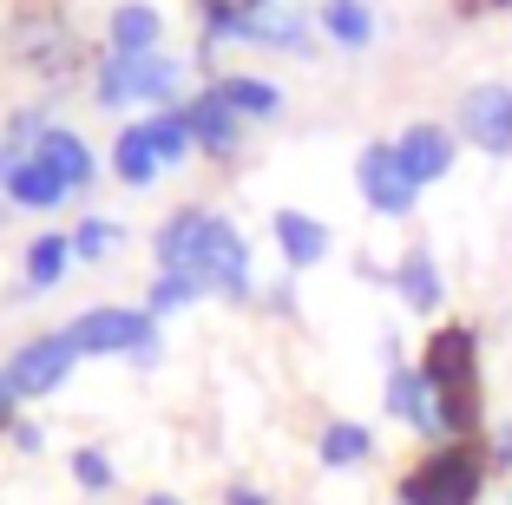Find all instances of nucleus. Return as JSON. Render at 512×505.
<instances>
[{"mask_svg":"<svg viewBox=\"0 0 512 505\" xmlns=\"http://www.w3.org/2000/svg\"><path fill=\"white\" fill-rule=\"evenodd\" d=\"M414 368L434 387L447 440H480V335L467 322H440Z\"/></svg>","mask_w":512,"mask_h":505,"instance_id":"f257e3e1","label":"nucleus"},{"mask_svg":"<svg viewBox=\"0 0 512 505\" xmlns=\"http://www.w3.org/2000/svg\"><path fill=\"white\" fill-rule=\"evenodd\" d=\"M66 342H73L79 361H132V368H158L165 361V322L145 309H79L73 322L60 328Z\"/></svg>","mask_w":512,"mask_h":505,"instance_id":"f03ea898","label":"nucleus"},{"mask_svg":"<svg viewBox=\"0 0 512 505\" xmlns=\"http://www.w3.org/2000/svg\"><path fill=\"white\" fill-rule=\"evenodd\" d=\"M486 473H493V460L480 440H440L401 473L394 505H480Z\"/></svg>","mask_w":512,"mask_h":505,"instance_id":"7ed1b4c3","label":"nucleus"},{"mask_svg":"<svg viewBox=\"0 0 512 505\" xmlns=\"http://www.w3.org/2000/svg\"><path fill=\"white\" fill-rule=\"evenodd\" d=\"M184 86V60L178 53H138V60H125V53H99L92 60V105L99 112H125V105H184L178 99Z\"/></svg>","mask_w":512,"mask_h":505,"instance_id":"20e7f679","label":"nucleus"},{"mask_svg":"<svg viewBox=\"0 0 512 505\" xmlns=\"http://www.w3.org/2000/svg\"><path fill=\"white\" fill-rule=\"evenodd\" d=\"M217 40H237V46H256V53H316V14H302L289 0H270V7H250V14H204V46Z\"/></svg>","mask_w":512,"mask_h":505,"instance_id":"39448f33","label":"nucleus"},{"mask_svg":"<svg viewBox=\"0 0 512 505\" xmlns=\"http://www.w3.org/2000/svg\"><path fill=\"white\" fill-rule=\"evenodd\" d=\"M197 283L204 296H224V302H250L256 296V263H250V243L243 230L211 210V230H204V256H197Z\"/></svg>","mask_w":512,"mask_h":505,"instance_id":"423d86ee","label":"nucleus"},{"mask_svg":"<svg viewBox=\"0 0 512 505\" xmlns=\"http://www.w3.org/2000/svg\"><path fill=\"white\" fill-rule=\"evenodd\" d=\"M355 191H362V204L375 210V217H414V204H421V184L401 171V151H394V138H375V145L355 151Z\"/></svg>","mask_w":512,"mask_h":505,"instance_id":"0eeeda50","label":"nucleus"},{"mask_svg":"<svg viewBox=\"0 0 512 505\" xmlns=\"http://www.w3.org/2000/svg\"><path fill=\"white\" fill-rule=\"evenodd\" d=\"M73 368H79V355H73V342H66L60 328H53V335H33V342H20L14 355H7V381H14L20 401H53V394L73 381Z\"/></svg>","mask_w":512,"mask_h":505,"instance_id":"6e6552de","label":"nucleus"},{"mask_svg":"<svg viewBox=\"0 0 512 505\" xmlns=\"http://www.w3.org/2000/svg\"><path fill=\"white\" fill-rule=\"evenodd\" d=\"M460 138L486 158H512V86L480 79L460 92Z\"/></svg>","mask_w":512,"mask_h":505,"instance_id":"1a4fd4ad","label":"nucleus"},{"mask_svg":"<svg viewBox=\"0 0 512 505\" xmlns=\"http://www.w3.org/2000/svg\"><path fill=\"white\" fill-rule=\"evenodd\" d=\"M394 151H401V171L427 191V184H440L453 164H460V132L440 125V119H414L401 138H394Z\"/></svg>","mask_w":512,"mask_h":505,"instance_id":"9d476101","label":"nucleus"},{"mask_svg":"<svg viewBox=\"0 0 512 505\" xmlns=\"http://www.w3.org/2000/svg\"><path fill=\"white\" fill-rule=\"evenodd\" d=\"M27 158H40V164H46V171H53V178H60L73 197L99 184V151H92L86 138L73 132V125H60V119H53V125L40 132V145H33Z\"/></svg>","mask_w":512,"mask_h":505,"instance_id":"9b49d317","label":"nucleus"},{"mask_svg":"<svg viewBox=\"0 0 512 505\" xmlns=\"http://www.w3.org/2000/svg\"><path fill=\"white\" fill-rule=\"evenodd\" d=\"M388 414L401 420V427H414L421 440H447V427H440V401H434V387L421 381V368L414 361H394L388 368Z\"/></svg>","mask_w":512,"mask_h":505,"instance_id":"f8f14e48","label":"nucleus"},{"mask_svg":"<svg viewBox=\"0 0 512 505\" xmlns=\"http://www.w3.org/2000/svg\"><path fill=\"white\" fill-rule=\"evenodd\" d=\"M270 237H276V256H283V269H322L329 263V250H335V237H329V223L322 217H309V210H276L270 217Z\"/></svg>","mask_w":512,"mask_h":505,"instance_id":"ddd939ff","label":"nucleus"},{"mask_svg":"<svg viewBox=\"0 0 512 505\" xmlns=\"http://www.w3.org/2000/svg\"><path fill=\"white\" fill-rule=\"evenodd\" d=\"M204 230H211V210L204 204H184L158 223V237H151V256L158 269H178V276H197V256H204Z\"/></svg>","mask_w":512,"mask_h":505,"instance_id":"4468645a","label":"nucleus"},{"mask_svg":"<svg viewBox=\"0 0 512 505\" xmlns=\"http://www.w3.org/2000/svg\"><path fill=\"white\" fill-rule=\"evenodd\" d=\"M184 119H191V138H197V151H204V158L230 164V158L243 151V119L230 112L224 99H217L211 86L197 92V99H184Z\"/></svg>","mask_w":512,"mask_h":505,"instance_id":"2eb2a0df","label":"nucleus"},{"mask_svg":"<svg viewBox=\"0 0 512 505\" xmlns=\"http://www.w3.org/2000/svg\"><path fill=\"white\" fill-rule=\"evenodd\" d=\"M106 53H125V60L165 53V14H158L151 0H119L106 14Z\"/></svg>","mask_w":512,"mask_h":505,"instance_id":"dca6fc26","label":"nucleus"},{"mask_svg":"<svg viewBox=\"0 0 512 505\" xmlns=\"http://www.w3.org/2000/svg\"><path fill=\"white\" fill-rule=\"evenodd\" d=\"M211 92L230 105V112H237L243 125H250V119L270 125V119H283V105H289V92L276 86V79H263V73H217Z\"/></svg>","mask_w":512,"mask_h":505,"instance_id":"f3484780","label":"nucleus"},{"mask_svg":"<svg viewBox=\"0 0 512 505\" xmlns=\"http://www.w3.org/2000/svg\"><path fill=\"white\" fill-rule=\"evenodd\" d=\"M394 296H401V309H414V315H434L440 302H447V276H440V263H434L427 243H414V250L394 263Z\"/></svg>","mask_w":512,"mask_h":505,"instance_id":"a211bd4d","label":"nucleus"},{"mask_svg":"<svg viewBox=\"0 0 512 505\" xmlns=\"http://www.w3.org/2000/svg\"><path fill=\"white\" fill-rule=\"evenodd\" d=\"M73 230H40V237L27 243V256H20V283L33 289V296H46V289H60L66 276H73Z\"/></svg>","mask_w":512,"mask_h":505,"instance_id":"6ab92c4d","label":"nucleus"},{"mask_svg":"<svg viewBox=\"0 0 512 505\" xmlns=\"http://www.w3.org/2000/svg\"><path fill=\"white\" fill-rule=\"evenodd\" d=\"M112 178H119L125 191H151V184L165 178V164H158V151H151V138H145V119L112 132Z\"/></svg>","mask_w":512,"mask_h":505,"instance_id":"aec40b11","label":"nucleus"},{"mask_svg":"<svg viewBox=\"0 0 512 505\" xmlns=\"http://www.w3.org/2000/svg\"><path fill=\"white\" fill-rule=\"evenodd\" d=\"M368 453H375V427H362V420H322V433H316L322 473H355V466H368Z\"/></svg>","mask_w":512,"mask_h":505,"instance_id":"412c9836","label":"nucleus"},{"mask_svg":"<svg viewBox=\"0 0 512 505\" xmlns=\"http://www.w3.org/2000/svg\"><path fill=\"white\" fill-rule=\"evenodd\" d=\"M66 184L46 171L40 158H20L14 171H7V191H0V204H14V210H33V217H46V210H60L66 204Z\"/></svg>","mask_w":512,"mask_h":505,"instance_id":"4be33fe9","label":"nucleus"},{"mask_svg":"<svg viewBox=\"0 0 512 505\" xmlns=\"http://www.w3.org/2000/svg\"><path fill=\"white\" fill-rule=\"evenodd\" d=\"M316 27H322V40L342 46V53H368V46H375V7H368V0H322Z\"/></svg>","mask_w":512,"mask_h":505,"instance_id":"5701e85b","label":"nucleus"},{"mask_svg":"<svg viewBox=\"0 0 512 505\" xmlns=\"http://www.w3.org/2000/svg\"><path fill=\"white\" fill-rule=\"evenodd\" d=\"M145 138H151V151H158V164H165V171H178V164L197 151L191 119H184V105H158V112L145 119Z\"/></svg>","mask_w":512,"mask_h":505,"instance_id":"b1692460","label":"nucleus"},{"mask_svg":"<svg viewBox=\"0 0 512 505\" xmlns=\"http://www.w3.org/2000/svg\"><path fill=\"white\" fill-rule=\"evenodd\" d=\"M119 250H125V223L119 217H99V210H92V217L73 223V256L79 263H112Z\"/></svg>","mask_w":512,"mask_h":505,"instance_id":"393cba45","label":"nucleus"},{"mask_svg":"<svg viewBox=\"0 0 512 505\" xmlns=\"http://www.w3.org/2000/svg\"><path fill=\"white\" fill-rule=\"evenodd\" d=\"M191 302H204V283H197V276H178V269H158L151 289H145V315H158V322L191 309Z\"/></svg>","mask_w":512,"mask_h":505,"instance_id":"a878e982","label":"nucleus"},{"mask_svg":"<svg viewBox=\"0 0 512 505\" xmlns=\"http://www.w3.org/2000/svg\"><path fill=\"white\" fill-rule=\"evenodd\" d=\"M66 466H73L79 492H112V486H119V466H112L106 446H73V460H66Z\"/></svg>","mask_w":512,"mask_h":505,"instance_id":"bb28decb","label":"nucleus"},{"mask_svg":"<svg viewBox=\"0 0 512 505\" xmlns=\"http://www.w3.org/2000/svg\"><path fill=\"white\" fill-rule=\"evenodd\" d=\"M486 460L499 466V473H512V420H499L493 440H486Z\"/></svg>","mask_w":512,"mask_h":505,"instance_id":"cd10ccee","label":"nucleus"},{"mask_svg":"<svg viewBox=\"0 0 512 505\" xmlns=\"http://www.w3.org/2000/svg\"><path fill=\"white\" fill-rule=\"evenodd\" d=\"M7 440H14V453H40V446H46V433L33 427V420H14V427H7Z\"/></svg>","mask_w":512,"mask_h":505,"instance_id":"c85d7f7f","label":"nucleus"},{"mask_svg":"<svg viewBox=\"0 0 512 505\" xmlns=\"http://www.w3.org/2000/svg\"><path fill=\"white\" fill-rule=\"evenodd\" d=\"M20 420V394H14V381H7V368H0V433Z\"/></svg>","mask_w":512,"mask_h":505,"instance_id":"c756f323","label":"nucleus"},{"mask_svg":"<svg viewBox=\"0 0 512 505\" xmlns=\"http://www.w3.org/2000/svg\"><path fill=\"white\" fill-rule=\"evenodd\" d=\"M224 505H270V492H263V486H250V479H237V486L224 492Z\"/></svg>","mask_w":512,"mask_h":505,"instance_id":"7c9ffc66","label":"nucleus"},{"mask_svg":"<svg viewBox=\"0 0 512 505\" xmlns=\"http://www.w3.org/2000/svg\"><path fill=\"white\" fill-rule=\"evenodd\" d=\"M499 7H512V0H460L453 14H460V20H480V14H499Z\"/></svg>","mask_w":512,"mask_h":505,"instance_id":"2f4dec72","label":"nucleus"},{"mask_svg":"<svg viewBox=\"0 0 512 505\" xmlns=\"http://www.w3.org/2000/svg\"><path fill=\"white\" fill-rule=\"evenodd\" d=\"M250 7H270V0H204V14H250Z\"/></svg>","mask_w":512,"mask_h":505,"instance_id":"473e14b6","label":"nucleus"},{"mask_svg":"<svg viewBox=\"0 0 512 505\" xmlns=\"http://www.w3.org/2000/svg\"><path fill=\"white\" fill-rule=\"evenodd\" d=\"M263 302H270L276 315H296V289H289V283H276V289H270V296H263Z\"/></svg>","mask_w":512,"mask_h":505,"instance_id":"72a5a7b5","label":"nucleus"},{"mask_svg":"<svg viewBox=\"0 0 512 505\" xmlns=\"http://www.w3.org/2000/svg\"><path fill=\"white\" fill-rule=\"evenodd\" d=\"M20 158H27V151H14V145H0V191H7V171H14Z\"/></svg>","mask_w":512,"mask_h":505,"instance_id":"f704fd0d","label":"nucleus"},{"mask_svg":"<svg viewBox=\"0 0 512 505\" xmlns=\"http://www.w3.org/2000/svg\"><path fill=\"white\" fill-rule=\"evenodd\" d=\"M138 505H184V499H178V492H145Z\"/></svg>","mask_w":512,"mask_h":505,"instance_id":"c9c22d12","label":"nucleus"}]
</instances>
